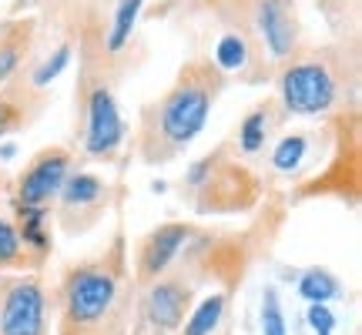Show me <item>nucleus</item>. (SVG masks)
<instances>
[{
  "label": "nucleus",
  "instance_id": "obj_8",
  "mask_svg": "<svg viewBox=\"0 0 362 335\" xmlns=\"http://www.w3.org/2000/svg\"><path fill=\"white\" fill-rule=\"evenodd\" d=\"M30 40H34V20H11L0 27V84L11 81V74L21 67L30 51Z\"/></svg>",
  "mask_w": 362,
  "mask_h": 335
},
{
  "label": "nucleus",
  "instance_id": "obj_21",
  "mask_svg": "<svg viewBox=\"0 0 362 335\" xmlns=\"http://www.w3.org/2000/svg\"><path fill=\"white\" fill-rule=\"evenodd\" d=\"M21 124V114L13 111L11 104H0V134H7L11 128H17Z\"/></svg>",
  "mask_w": 362,
  "mask_h": 335
},
{
  "label": "nucleus",
  "instance_id": "obj_2",
  "mask_svg": "<svg viewBox=\"0 0 362 335\" xmlns=\"http://www.w3.org/2000/svg\"><path fill=\"white\" fill-rule=\"evenodd\" d=\"M279 98L288 114H325L339 98V74L329 54L309 51L292 57L279 74Z\"/></svg>",
  "mask_w": 362,
  "mask_h": 335
},
{
  "label": "nucleus",
  "instance_id": "obj_19",
  "mask_svg": "<svg viewBox=\"0 0 362 335\" xmlns=\"http://www.w3.org/2000/svg\"><path fill=\"white\" fill-rule=\"evenodd\" d=\"M17 258H21V238H17L11 221L0 218V265H11Z\"/></svg>",
  "mask_w": 362,
  "mask_h": 335
},
{
  "label": "nucleus",
  "instance_id": "obj_1",
  "mask_svg": "<svg viewBox=\"0 0 362 335\" xmlns=\"http://www.w3.org/2000/svg\"><path fill=\"white\" fill-rule=\"evenodd\" d=\"M221 90V71L211 61H192L181 67L178 81L155 107V138L178 151L194 141L208 121V111Z\"/></svg>",
  "mask_w": 362,
  "mask_h": 335
},
{
  "label": "nucleus",
  "instance_id": "obj_22",
  "mask_svg": "<svg viewBox=\"0 0 362 335\" xmlns=\"http://www.w3.org/2000/svg\"><path fill=\"white\" fill-rule=\"evenodd\" d=\"M17 4H24V0H17Z\"/></svg>",
  "mask_w": 362,
  "mask_h": 335
},
{
  "label": "nucleus",
  "instance_id": "obj_5",
  "mask_svg": "<svg viewBox=\"0 0 362 335\" xmlns=\"http://www.w3.org/2000/svg\"><path fill=\"white\" fill-rule=\"evenodd\" d=\"M115 302V278L104 269H81L67 282V312L74 322L101 319L107 305Z\"/></svg>",
  "mask_w": 362,
  "mask_h": 335
},
{
  "label": "nucleus",
  "instance_id": "obj_14",
  "mask_svg": "<svg viewBox=\"0 0 362 335\" xmlns=\"http://www.w3.org/2000/svg\"><path fill=\"white\" fill-rule=\"evenodd\" d=\"M221 312H225V298L221 295H211L205 298L198 309H194V315L188 319V325H185V335H211V329L218 325Z\"/></svg>",
  "mask_w": 362,
  "mask_h": 335
},
{
  "label": "nucleus",
  "instance_id": "obj_20",
  "mask_svg": "<svg viewBox=\"0 0 362 335\" xmlns=\"http://www.w3.org/2000/svg\"><path fill=\"white\" fill-rule=\"evenodd\" d=\"M309 325L315 329V335H332V329H336V315L329 312L325 302H312L309 305Z\"/></svg>",
  "mask_w": 362,
  "mask_h": 335
},
{
  "label": "nucleus",
  "instance_id": "obj_10",
  "mask_svg": "<svg viewBox=\"0 0 362 335\" xmlns=\"http://www.w3.org/2000/svg\"><path fill=\"white\" fill-rule=\"evenodd\" d=\"M221 74H235V71H245L252 64V40L242 30H225L215 44V61Z\"/></svg>",
  "mask_w": 362,
  "mask_h": 335
},
{
  "label": "nucleus",
  "instance_id": "obj_18",
  "mask_svg": "<svg viewBox=\"0 0 362 335\" xmlns=\"http://www.w3.org/2000/svg\"><path fill=\"white\" fill-rule=\"evenodd\" d=\"M262 335H288L285 332V315L282 305H279V295L275 292H265V302H262Z\"/></svg>",
  "mask_w": 362,
  "mask_h": 335
},
{
  "label": "nucleus",
  "instance_id": "obj_12",
  "mask_svg": "<svg viewBox=\"0 0 362 335\" xmlns=\"http://www.w3.org/2000/svg\"><path fill=\"white\" fill-rule=\"evenodd\" d=\"M144 0H117L115 7V24H111V34H107V51L115 54L121 51L124 44L134 34V24H138V13H141Z\"/></svg>",
  "mask_w": 362,
  "mask_h": 335
},
{
  "label": "nucleus",
  "instance_id": "obj_6",
  "mask_svg": "<svg viewBox=\"0 0 362 335\" xmlns=\"http://www.w3.org/2000/svg\"><path fill=\"white\" fill-rule=\"evenodd\" d=\"M0 335H44V292L34 282H21L7 292Z\"/></svg>",
  "mask_w": 362,
  "mask_h": 335
},
{
  "label": "nucleus",
  "instance_id": "obj_13",
  "mask_svg": "<svg viewBox=\"0 0 362 335\" xmlns=\"http://www.w3.org/2000/svg\"><path fill=\"white\" fill-rule=\"evenodd\" d=\"M302 158H305V138L302 134H285L282 141L275 144V151H272V168L288 175V171H296L302 165Z\"/></svg>",
  "mask_w": 362,
  "mask_h": 335
},
{
  "label": "nucleus",
  "instance_id": "obj_9",
  "mask_svg": "<svg viewBox=\"0 0 362 335\" xmlns=\"http://www.w3.org/2000/svg\"><path fill=\"white\" fill-rule=\"evenodd\" d=\"M148 315L158 329H178L181 325V315H185V288L175 282H158L148 295Z\"/></svg>",
  "mask_w": 362,
  "mask_h": 335
},
{
  "label": "nucleus",
  "instance_id": "obj_16",
  "mask_svg": "<svg viewBox=\"0 0 362 335\" xmlns=\"http://www.w3.org/2000/svg\"><path fill=\"white\" fill-rule=\"evenodd\" d=\"M265 128H269L265 107H255V111L242 121V128H238V144H242L245 155H255V151L262 148V141H265Z\"/></svg>",
  "mask_w": 362,
  "mask_h": 335
},
{
  "label": "nucleus",
  "instance_id": "obj_15",
  "mask_svg": "<svg viewBox=\"0 0 362 335\" xmlns=\"http://www.w3.org/2000/svg\"><path fill=\"white\" fill-rule=\"evenodd\" d=\"M336 292H339V285L329 271H305L302 282H298V295L305 298V302H329Z\"/></svg>",
  "mask_w": 362,
  "mask_h": 335
},
{
  "label": "nucleus",
  "instance_id": "obj_7",
  "mask_svg": "<svg viewBox=\"0 0 362 335\" xmlns=\"http://www.w3.org/2000/svg\"><path fill=\"white\" fill-rule=\"evenodd\" d=\"M185 238H188L185 225H161L158 232L148 235V242L141 248V278H155L168 269V261L185 245Z\"/></svg>",
  "mask_w": 362,
  "mask_h": 335
},
{
  "label": "nucleus",
  "instance_id": "obj_17",
  "mask_svg": "<svg viewBox=\"0 0 362 335\" xmlns=\"http://www.w3.org/2000/svg\"><path fill=\"white\" fill-rule=\"evenodd\" d=\"M67 61H71V44H61V47H57V51L34 71V88H47V84H51V81L67 67Z\"/></svg>",
  "mask_w": 362,
  "mask_h": 335
},
{
  "label": "nucleus",
  "instance_id": "obj_11",
  "mask_svg": "<svg viewBox=\"0 0 362 335\" xmlns=\"http://www.w3.org/2000/svg\"><path fill=\"white\" fill-rule=\"evenodd\" d=\"M61 201H64L67 208H88V205H98L104 194H107V188H104L101 178H94V175H67V181L61 184Z\"/></svg>",
  "mask_w": 362,
  "mask_h": 335
},
{
  "label": "nucleus",
  "instance_id": "obj_3",
  "mask_svg": "<svg viewBox=\"0 0 362 335\" xmlns=\"http://www.w3.org/2000/svg\"><path fill=\"white\" fill-rule=\"evenodd\" d=\"M71 175V155L61 148H51L44 155L34 158V165L27 168V175L17 184V205L27 208H44L51 205V198H57L61 184Z\"/></svg>",
  "mask_w": 362,
  "mask_h": 335
},
{
  "label": "nucleus",
  "instance_id": "obj_4",
  "mask_svg": "<svg viewBox=\"0 0 362 335\" xmlns=\"http://www.w3.org/2000/svg\"><path fill=\"white\" fill-rule=\"evenodd\" d=\"M124 141V121L117 114L115 94L98 84L88 98V138H84V151L94 158H111Z\"/></svg>",
  "mask_w": 362,
  "mask_h": 335
}]
</instances>
